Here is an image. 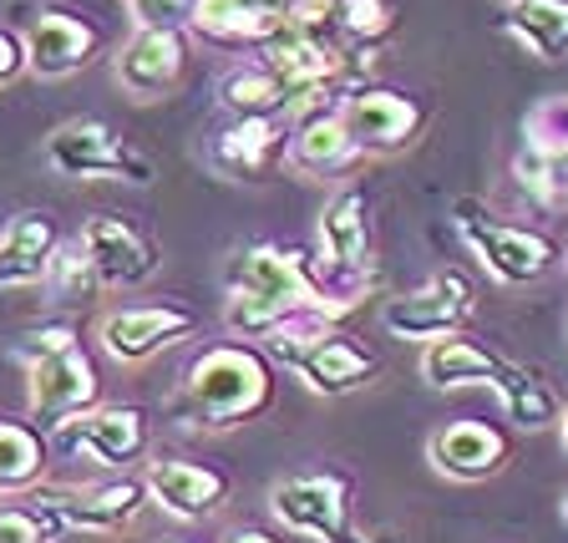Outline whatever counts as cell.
Here are the masks:
<instances>
[{
	"label": "cell",
	"mask_w": 568,
	"mask_h": 543,
	"mask_svg": "<svg viewBox=\"0 0 568 543\" xmlns=\"http://www.w3.org/2000/svg\"><path fill=\"white\" fill-rule=\"evenodd\" d=\"M47 163L61 178H118V183H153V163L102 118H71L47 138Z\"/></svg>",
	"instance_id": "cell-7"
},
{
	"label": "cell",
	"mask_w": 568,
	"mask_h": 543,
	"mask_svg": "<svg viewBox=\"0 0 568 543\" xmlns=\"http://www.w3.org/2000/svg\"><path fill=\"white\" fill-rule=\"evenodd\" d=\"M51 290H57L61 300H92L97 290H102V280H97V270H92V260H87V249H82V239L71 234L67 244H61V254H57V264H51Z\"/></svg>",
	"instance_id": "cell-30"
},
{
	"label": "cell",
	"mask_w": 568,
	"mask_h": 543,
	"mask_svg": "<svg viewBox=\"0 0 568 543\" xmlns=\"http://www.w3.org/2000/svg\"><path fill=\"white\" fill-rule=\"evenodd\" d=\"M558 426H564V452H568V406H564V422H558Z\"/></svg>",
	"instance_id": "cell-35"
},
{
	"label": "cell",
	"mask_w": 568,
	"mask_h": 543,
	"mask_svg": "<svg viewBox=\"0 0 568 543\" xmlns=\"http://www.w3.org/2000/svg\"><path fill=\"white\" fill-rule=\"evenodd\" d=\"M426 462L452 483H487L513 462V432L487 416H462L426 438Z\"/></svg>",
	"instance_id": "cell-12"
},
{
	"label": "cell",
	"mask_w": 568,
	"mask_h": 543,
	"mask_svg": "<svg viewBox=\"0 0 568 543\" xmlns=\"http://www.w3.org/2000/svg\"><path fill=\"white\" fill-rule=\"evenodd\" d=\"M21 36H26V61L47 82H61L71 71L92 67L106 47V31L77 6H36L26 16Z\"/></svg>",
	"instance_id": "cell-11"
},
{
	"label": "cell",
	"mask_w": 568,
	"mask_h": 543,
	"mask_svg": "<svg viewBox=\"0 0 568 543\" xmlns=\"http://www.w3.org/2000/svg\"><path fill=\"white\" fill-rule=\"evenodd\" d=\"M477 310V290L473 280L462 270H437L432 280L422 284V290H412V295L390 300L386 310H381V325H386V335H396V341H447V335H457L467 320H473Z\"/></svg>",
	"instance_id": "cell-10"
},
{
	"label": "cell",
	"mask_w": 568,
	"mask_h": 543,
	"mask_svg": "<svg viewBox=\"0 0 568 543\" xmlns=\"http://www.w3.org/2000/svg\"><path fill=\"white\" fill-rule=\"evenodd\" d=\"M508 366V355H497L493 345L473 341L467 331L447 335V341H432L422 351V381L437 391H452V386H497Z\"/></svg>",
	"instance_id": "cell-22"
},
{
	"label": "cell",
	"mask_w": 568,
	"mask_h": 543,
	"mask_svg": "<svg viewBox=\"0 0 568 543\" xmlns=\"http://www.w3.org/2000/svg\"><path fill=\"white\" fill-rule=\"evenodd\" d=\"M61 234L57 213L47 209H21L6 219L0 229V290H21V284H47L51 280V264H57Z\"/></svg>",
	"instance_id": "cell-18"
},
{
	"label": "cell",
	"mask_w": 568,
	"mask_h": 543,
	"mask_svg": "<svg viewBox=\"0 0 568 543\" xmlns=\"http://www.w3.org/2000/svg\"><path fill=\"white\" fill-rule=\"evenodd\" d=\"M523 148L564 163L568 158V92H554L528 107V118H523Z\"/></svg>",
	"instance_id": "cell-28"
},
{
	"label": "cell",
	"mask_w": 568,
	"mask_h": 543,
	"mask_svg": "<svg viewBox=\"0 0 568 543\" xmlns=\"http://www.w3.org/2000/svg\"><path fill=\"white\" fill-rule=\"evenodd\" d=\"M61 533L47 503H11L0 509V543H51Z\"/></svg>",
	"instance_id": "cell-31"
},
{
	"label": "cell",
	"mask_w": 568,
	"mask_h": 543,
	"mask_svg": "<svg viewBox=\"0 0 568 543\" xmlns=\"http://www.w3.org/2000/svg\"><path fill=\"white\" fill-rule=\"evenodd\" d=\"M26 71H31V61H26V36L0 16V87L21 82Z\"/></svg>",
	"instance_id": "cell-33"
},
{
	"label": "cell",
	"mask_w": 568,
	"mask_h": 543,
	"mask_svg": "<svg viewBox=\"0 0 568 543\" xmlns=\"http://www.w3.org/2000/svg\"><path fill=\"white\" fill-rule=\"evenodd\" d=\"M274 402V366L260 345L248 341H213L189 361L178 396L168 402V416L199 426V432H229L254 416H264Z\"/></svg>",
	"instance_id": "cell-2"
},
{
	"label": "cell",
	"mask_w": 568,
	"mask_h": 543,
	"mask_svg": "<svg viewBox=\"0 0 568 543\" xmlns=\"http://www.w3.org/2000/svg\"><path fill=\"white\" fill-rule=\"evenodd\" d=\"M47 467H51V432H41L36 422L0 416V497L41 487Z\"/></svg>",
	"instance_id": "cell-24"
},
{
	"label": "cell",
	"mask_w": 568,
	"mask_h": 543,
	"mask_svg": "<svg viewBox=\"0 0 568 543\" xmlns=\"http://www.w3.org/2000/svg\"><path fill=\"white\" fill-rule=\"evenodd\" d=\"M320 254L345 274H371V193L345 183L320 213Z\"/></svg>",
	"instance_id": "cell-20"
},
{
	"label": "cell",
	"mask_w": 568,
	"mask_h": 543,
	"mask_svg": "<svg viewBox=\"0 0 568 543\" xmlns=\"http://www.w3.org/2000/svg\"><path fill=\"white\" fill-rule=\"evenodd\" d=\"M371 274H345L335 264L315 260L305 249L284 244H248L229 270L224 325L234 341H264L290 315H345L366 300Z\"/></svg>",
	"instance_id": "cell-1"
},
{
	"label": "cell",
	"mask_w": 568,
	"mask_h": 543,
	"mask_svg": "<svg viewBox=\"0 0 568 543\" xmlns=\"http://www.w3.org/2000/svg\"><path fill=\"white\" fill-rule=\"evenodd\" d=\"M290 118H234L213 138V163L234 178H264L284 153H290Z\"/></svg>",
	"instance_id": "cell-21"
},
{
	"label": "cell",
	"mask_w": 568,
	"mask_h": 543,
	"mask_svg": "<svg viewBox=\"0 0 568 543\" xmlns=\"http://www.w3.org/2000/svg\"><path fill=\"white\" fill-rule=\"evenodd\" d=\"M564 519H568V497H564Z\"/></svg>",
	"instance_id": "cell-36"
},
{
	"label": "cell",
	"mask_w": 568,
	"mask_h": 543,
	"mask_svg": "<svg viewBox=\"0 0 568 543\" xmlns=\"http://www.w3.org/2000/svg\"><path fill=\"white\" fill-rule=\"evenodd\" d=\"M493 391L503 396V406H508V422L518 426V432H544V426L564 422V402H558V391L548 386L544 371L508 361Z\"/></svg>",
	"instance_id": "cell-25"
},
{
	"label": "cell",
	"mask_w": 568,
	"mask_h": 543,
	"mask_svg": "<svg viewBox=\"0 0 568 543\" xmlns=\"http://www.w3.org/2000/svg\"><path fill=\"white\" fill-rule=\"evenodd\" d=\"M51 448L71 452V457H87L106 473H128L148 457L153 448V426H148V412L142 406H92V412L71 416L51 432Z\"/></svg>",
	"instance_id": "cell-6"
},
{
	"label": "cell",
	"mask_w": 568,
	"mask_h": 543,
	"mask_svg": "<svg viewBox=\"0 0 568 543\" xmlns=\"http://www.w3.org/2000/svg\"><path fill=\"white\" fill-rule=\"evenodd\" d=\"M183 67H189V31H132L112 61L118 87L132 102H158L173 92Z\"/></svg>",
	"instance_id": "cell-16"
},
{
	"label": "cell",
	"mask_w": 568,
	"mask_h": 543,
	"mask_svg": "<svg viewBox=\"0 0 568 543\" xmlns=\"http://www.w3.org/2000/svg\"><path fill=\"white\" fill-rule=\"evenodd\" d=\"M199 325L203 315L193 305H183V300H142V305L106 310L102 325H97V341H102V351L112 361L142 366V361H153L168 345L199 335Z\"/></svg>",
	"instance_id": "cell-9"
},
{
	"label": "cell",
	"mask_w": 568,
	"mask_h": 543,
	"mask_svg": "<svg viewBox=\"0 0 568 543\" xmlns=\"http://www.w3.org/2000/svg\"><path fill=\"white\" fill-rule=\"evenodd\" d=\"M503 31L518 36V47H528L538 61H564L568 57V0H513V11L503 16Z\"/></svg>",
	"instance_id": "cell-26"
},
{
	"label": "cell",
	"mask_w": 568,
	"mask_h": 543,
	"mask_svg": "<svg viewBox=\"0 0 568 543\" xmlns=\"http://www.w3.org/2000/svg\"><path fill=\"white\" fill-rule=\"evenodd\" d=\"M219 102H224L234 118H290V112H295V97L284 92L280 77H274L264 61L229 71L224 87H219Z\"/></svg>",
	"instance_id": "cell-27"
},
{
	"label": "cell",
	"mask_w": 568,
	"mask_h": 543,
	"mask_svg": "<svg viewBox=\"0 0 568 543\" xmlns=\"http://www.w3.org/2000/svg\"><path fill=\"white\" fill-rule=\"evenodd\" d=\"M396 31V6L390 0H341V36L355 47H381Z\"/></svg>",
	"instance_id": "cell-29"
},
{
	"label": "cell",
	"mask_w": 568,
	"mask_h": 543,
	"mask_svg": "<svg viewBox=\"0 0 568 543\" xmlns=\"http://www.w3.org/2000/svg\"><path fill=\"white\" fill-rule=\"evenodd\" d=\"M355 142L351 132H345L341 112L335 107H325V112H310V118L295 122V132H290V153H284V163L295 168V173H335V168H351L355 163Z\"/></svg>",
	"instance_id": "cell-23"
},
{
	"label": "cell",
	"mask_w": 568,
	"mask_h": 543,
	"mask_svg": "<svg viewBox=\"0 0 568 543\" xmlns=\"http://www.w3.org/2000/svg\"><path fill=\"white\" fill-rule=\"evenodd\" d=\"M163 543H183V539H163Z\"/></svg>",
	"instance_id": "cell-37"
},
{
	"label": "cell",
	"mask_w": 568,
	"mask_h": 543,
	"mask_svg": "<svg viewBox=\"0 0 568 543\" xmlns=\"http://www.w3.org/2000/svg\"><path fill=\"white\" fill-rule=\"evenodd\" d=\"M335 112H341L345 132H351L355 153L366 158L406 153L432 122V102L422 92H402V87H381V82L345 87Z\"/></svg>",
	"instance_id": "cell-5"
},
{
	"label": "cell",
	"mask_w": 568,
	"mask_h": 543,
	"mask_svg": "<svg viewBox=\"0 0 568 543\" xmlns=\"http://www.w3.org/2000/svg\"><path fill=\"white\" fill-rule=\"evenodd\" d=\"M290 16L284 0H199L193 6V36L224 51H254L260 57L274 36H284Z\"/></svg>",
	"instance_id": "cell-17"
},
{
	"label": "cell",
	"mask_w": 568,
	"mask_h": 543,
	"mask_svg": "<svg viewBox=\"0 0 568 543\" xmlns=\"http://www.w3.org/2000/svg\"><path fill=\"white\" fill-rule=\"evenodd\" d=\"M148 493L168 519H209L229 503L234 493V477L219 467V462H189V457H153L148 462Z\"/></svg>",
	"instance_id": "cell-14"
},
{
	"label": "cell",
	"mask_w": 568,
	"mask_h": 543,
	"mask_svg": "<svg viewBox=\"0 0 568 543\" xmlns=\"http://www.w3.org/2000/svg\"><path fill=\"white\" fill-rule=\"evenodd\" d=\"M270 513L290 533L320 543H366L351 529V477L345 473H295L270 487Z\"/></svg>",
	"instance_id": "cell-8"
},
{
	"label": "cell",
	"mask_w": 568,
	"mask_h": 543,
	"mask_svg": "<svg viewBox=\"0 0 568 543\" xmlns=\"http://www.w3.org/2000/svg\"><path fill=\"white\" fill-rule=\"evenodd\" d=\"M452 213H457L462 244L473 249L477 264H483L497 284H532L558 264V244L544 229L503 224V219H493L477 199H457Z\"/></svg>",
	"instance_id": "cell-4"
},
{
	"label": "cell",
	"mask_w": 568,
	"mask_h": 543,
	"mask_svg": "<svg viewBox=\"0 0 568 543\" xmlns=\"http://www.w3.org/2000/svg\"><path fill=\"white\" fill-rule=\"evenodd\" d=\"M381 371V355L371 351L361 335L325 331L305 355L295 361V376L305 381L315 396H351Z\"/></svg>",
	"instance_id": "cell-19"
},
{
	"label": "cell",
	"mask_w": 568,
	"mask_h": 543,
	"mask_svg": "<svg viewBox=\"0 0 568 543\" xmlns=\"http://www.w3.org/2000/svg\"><path fill=\"white\" fill-rule=\"evenodd\" d=\"M224 543H280V539H274V533H264V529H234Z\"/></svg>",
	"instance_id": "cell-34"
},
{
	"label": "cell",
	"mask_w": 568,
	"mask_h": 543,
	"mask_svg": "<svg viewBox=\"0 0 568 543\" xmlns=\"http://www.w3.org/2000/svg\"><path fill=\"white\" fill-rule=\"evenodd\" d=\"M21 361H26V402H31V422L41 432H57L61 422L102 406V376H97L92 355L82 351V335L71 320L41 325L36 335L21 341Z\"/></svg>",
	"instance_id": "cell-3"
},
{
	"label": "cell",
	"mask_w": 568,
	"mask_h": 543,
	"mask_svg": "<svg viewBox=\"0 0 568 543\" xmlns=\"http://www.w3.org/2000/svg\"><path fill=\"white\" fill-rule=\"evenodd\" d=\"M199 0H128L138 31H189Z\"/></svg>",
	"instance_id": "cell-32"
},
{
	"label": "cell",
	"mask_w": 568,
	"mask_h": 543,
	"mask_svg": "<svg viewBox=\"0 0 568 543\" xmlns=\"http://www.w3.org/2000/svg\"><path fill=\"white\" fill-rule=\"evenodd\" d=\"M77 239H82V249H87V260H92L97 280H102V290H138V284H148L158 274V264H163V254H158L153 239L142 234L132 219H118V213L87 219Z\"/></svg>",
	"instance_id": "cell-13"
},
{
	"label": "cell",
	"mask_w": 568,
	"mask_h": 543,
	"mask_svg": "<svg viewBox=\"0 0 568 543\" xmlns=\"http://www.w3.org/2000/svg\"><path fill=\"white\" fill-rule=\"evenodd\" d=\"M148 477H132V473H118L106 477L97 487H71V493H47L36 497V503H47L57 513L61 529H87V533H118L128 529L132 519L142 513L148 503Z\"/></svg>",
	"instance_id": "cell-15"
}]
</instances>
